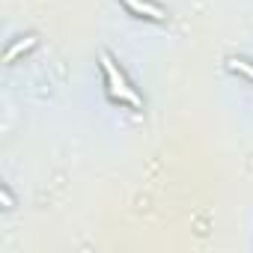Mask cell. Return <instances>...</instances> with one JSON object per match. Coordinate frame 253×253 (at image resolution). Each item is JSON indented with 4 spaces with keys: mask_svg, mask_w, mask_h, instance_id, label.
<instances>
[{
    "mask_svg": "<svg viewBox=\"0 0 253 253\" xmlns=\"http://www.w3.org/2000/svg\"><path fill=\"white\" fill-rule=\"evenodd\" d=\"M101 69H104V78H107V89H110V95L116 101H128V104L140 107V95L134 92V86L128 84V78L122 75V69L113 63V57L107 51L101 54Z\"/></svg>",
    "mask_w": 253,
    "mask_h": 253,
    "instance_id": "1",
    "label": "cell"
},
{
    "mask_svg": "<svg viewBox=\"0 0 253 253\" xmlns=\"http://www.w3.org/2000/svg\"><path fill=\"white\" fill-rule=\"evenodd\" d=\"M33 45H36V36H21L15 45H9V48H6V63H15V57H18V54H24V51H30Z\"/></svg>",
    "mask_w": 253,
    "mask_h": 253,
    "instance_id": "3",
    "label": "cell"
},
{
    "mask_svg": "<svg viewBox=\"0 0 253 253\" xmlns=\"http://www.w3.org/2000/svg\"><path fill=\"white\" fill-rule=\"evenodd\" d=\"M125 6H128L131 12H137V15H146V18H152V21H161V18H167V12L158 6V3H152V0H122Z\"/></svg>",
    "mask_w": 253,
    "mask_h": 253,
    "instance_id": "2",
    "label": "cell"
},
{
    "mask_svg": "<svg viewBox=\"0 0 253 253\" xmlns=\"http://www.w3.org/2000/svg\"><path fill=\"white\" fill-rule=\"evenodd\" d=\"M226 66H229V72H238V75H244V78L253 81V63H247L241 57H232V60H226Z\"/></svg>",
    "mask_w": 253,
    "mask_h": 253,
    "instance_id": "4",
    "label": "cell"
},
{
    "mask_svg": "<svg viewBox=\"0 0 253 253\" xmlns=\"http://www.w3.org/2000/svg\"><path fill=\"white\" fill-rule=\"evenodd\" d=\"M0 194H3V203H6V209H12V194H9V188H3Z\"/></svg>",
    "mask_w": 253,
    "mask_h": 253,
    "instance_id": "5",
    "label": "cell"
}]
</instances>
